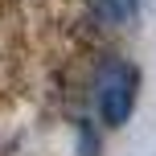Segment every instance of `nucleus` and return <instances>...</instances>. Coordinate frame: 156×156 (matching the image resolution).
<instances>
[{
    "label": "nucleus",
    "mask_w": 156,
    "mask_h": 156,
    "mask_svg": "<svg viewBox=\"0 0 156 156\" xmlns=\"http://www.w3.org/2000/svg\"><path fill=\"white\" fill-rule=\"evenodd\" d=\"M136 86H140V78L127 62H107L94 78V107H99L103 123L107 127H123L127 115H132L136 107Z\"/></svg>",
    "instance_id": "nucleus-1"
},
{
    "label": "nucleus",
    "mask_w": 156,
    "mask_h": 156,
    "mask_svg": "<svg viewBox=\"0 0 156 156\" xmlns=\"http://www.w3.org/2000/svg\"><path fill=\"white\" fill-rule=\"evenodd\" d=\"M90 12H94V21L119 29V25H127L140 12V0H90Z\"/></svg>",
    "instance_id": "nucleus-2"
}]
</instances>
